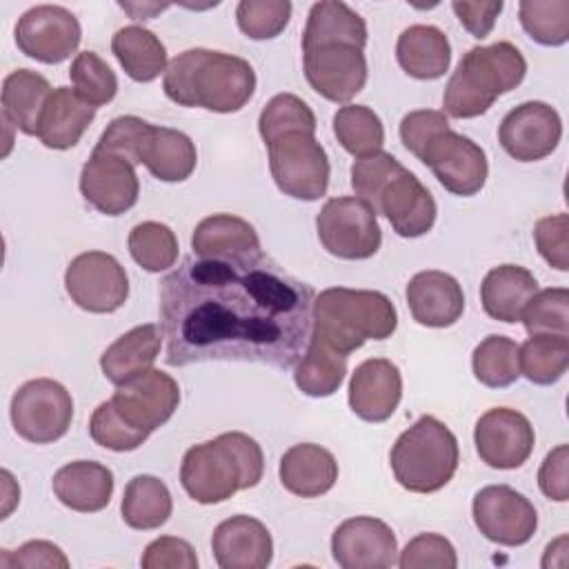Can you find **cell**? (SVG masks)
Wrapping results in <instances>:
<instances>
[{"label": "cell", "instance_id": "obj_11", "mask_svg": "<svg viewBox=\"0 0 569 569\" xmlns=\"http://www.w3.org/2000/svg\"><path fill=\"white\" fill-rule=\"evenodd\" d=\"M69 298L89 313H113L129 296L124 267L104 251H84L76 256L64 271Z\"/></svg>", "mask_w": 569, "mask_h": 569}, {"label": "cell", "instance_id": "obj_38", "mask_svg": "<svg viewBox=\"0 0 569 569\" xmlns=\"http://www.w3.org/2000/svg\"><path fill=\"white\" fill-rule=\"evenodd\" d=\"M520 345L507 336L491 333L478 342L471 356V369L480 385L502 389L520 378Z\"/></svg>", "mask_w": 569, "mask_h": 569}, {"label": "cell", "instance_id": "obj_47", "mask_svg": "<svg viewBox=\"0 0 569 569\" xmlns=\"http://www.w3.org/2000/svg\"><path fill=\"white\" fill-rule=\"evenodd\" d=\"M400 569H456L458 556L453 545L440 533H418L398 558Z\"/></svg>", "mask_w": 569, "mask_h": 569}, {"label": "cell", "instance_id": "obj_20", "mask_svg": "<svg viewBox=\"0 0 569 569\" xmlns=\"http://www.w3.org/2000/svg\"><path fill=\"white\" fill-rule=\"evenodd\" d=\"M331 553L342 569H387L398 565V542L391 527L371 516L340 522L331 536Z\"/></svg>", "mask_w": 569, "mask_h": 569}, {"label": "cell", "instance_id": "obj_8", "mask_svg": "<svg viewBox=\"0 0 569 569\" xmlns=\"http://www.w3.org/2000/svg\"><path fill=\"white\" fill-rule=\"evenodd\" d=\"M269 171L276 187L296 200H318L329 187V158L316 131H287L267 142Z\"/></svg>", "mask_w": 569, "mask_h": 569}, {"label": "cell", "instance_id": "obj_27", "mask_svg": "<svg viewBox=\"0 0 569 569\" xmlns=\"http://www.w3.org/2000/svg\"><path fill=\"white\" fill-rule=\"evenodd\" d=\"M162 327L138 325L111 342L100 356V369L109 382L124 385L151 369L162 347Z\"/></svg>", "mask_w": 569, "mask_h": 569}, {"label": "cell", "instance_id": "obj_17", "mask_svg": "<svg viewBox=\"0 0 569 569\" xmlns=\"http://www.w3.org/2000/svg\"><path fill=\"white\" fill-rule=\"evenodd\" d=\"M536 433L529 418L509 407L485 411L473 429L480 460L493 469H518L533 451Z\"/></svg>", "mask_w": 569, "mask_h": 569}, {"label": "cell", "instance_id": "obj_9", "mask_svg": "<svg viewBox=\"0 0 569 569\" xmlns=\"http://www.w3.org/2000/svg\"><path fill=\"white\" fill-rule=\"evenodd\" d=\"M316 229L325 251L342 260L371 258L382 242L373 209L356 196L327 200L316 216Z\"/></svg>", "mask_w": 569, "mask_h": 569}, {"label": "cell", "instance_id": "obj_23", "mask_svg": "<svg viewBox=\"0 0 569 569\" xmlns=\"http://www.w3.org/2000/svg\"><path fill=\"white\" fill-rule=\"evenodd\" d=\"M405 293L413 320L422 327H451L465 311V293L460 282L438 269L416 273Z\"/></svg>", "mask_w": 569, "mask_h": 569}, {"label": "cell", "instance_id": "obj_28", "mask_svg": "<svg viewBox=\"0 0 569 569\" xmlns=\"http://www.w3.org/2000/svg\"><path fill=\"white\" fill-rule=\"evenodd\" d=\"M96 118V107L82 100L71 87H58L49 96L38 124V138L49 149H71Z\"/></svg>", "mask_w": 569, "mask_h": 569}, {"label": "cell", "instance_id": "obj_7", "mask_svg": "<svg viewBox=\"0 0 569 569\" xmlns=\"http://www.w3.org/2000/svg\"><path fill=\"white\" fill-rule=\"evenodd\" d=\"M458 440L433 416H420L391 447L389 462L398 485L413 493L442 489L458 469Z\"/></svg>", "mask_w": 569, "mask_h": 569}, {"label": "cell", "instance_id": "obj_43", "mask_svg": "<svg viewBox=\"0 0 569 569\" xmlns=\"http://www.w3.org/2000/svg\"><path fill=\"white\" fill-rule=\"evenodd\" d=\"M296 129L316 131V116H313L311 107L302 98H298L296 93L273 96L264 104V109L260 111V118H258L260 138L267 144L273 138H278L280 133L296 131Z\"/></svg>", "mask_w": 569, "mask_h": 569}, {"label": "cell", "instance_id": "obj_5", "mask_svg": "<svg viewBox=\"0 0 569 569\" xmlns=\"http://www.w3.org/2000/svg\"><path fill=\"white\" fill-rule=\"evenodd\" d=\"M396 327V307L380 291L329 287L313 298L311 336L345 356L367 340L389 338Z\"/></svg>", "mask_w": 569, "mask_h": 569}, {"label": "cell", "instance_id": "obj_49", "mask_svg": "<svg viewBox=\"0 0 569 569\" xmlns=\"http://www.w3.org/2000/svg\"><path fill=\"white\" fill-rule=\"evenodd\" d=\"M569 218L567 213L545 216L533 227L538 253L558 271H569Z\"/></svg>", "mask_w": 569, "mask_h": 569}, {"label": "cell", "instance_id": "obj_51", "mask_svg": "<svg viewBox=\"0 0 569 569\" xmlns=\"http://www.w3.org/2000/svg\"><path fill=\"white\" fill-rule=\"evenodd\" d=\"M0 567L4 569H67L69 567V558L64 556V551L49 542V540H29L24 545H20L16 551L2 549L0 556Z\"/></svg>", "mask_w": 569, "mask_h": 569}, {"label": "cell", "instance_id": "obj_3", "mask_svg": "<svg viewBox=\"0 0 569 569\" xmlns=\"http://www.w3.org/2000/svg\"><path fill=\"white\" fill-rule=\"evenodd\" d=\"M351 189L402 238L425 236L436 222L438 211L429 189L387 151L353 160Z\"/></svg>", "mask_w": 569, "mask_h": 569}, {"label": "cell", "instance_id": "obj_19", "mask_svg": "<svg viewBox=\"0 0 569 569\" xmlns=\"http://www.w3.org/2000/svg\"><path fill=\"white\" fill-rule=\"evenodd\" d=\"M82 198L104 216H120L138 202L140 182L136 167L122 156L93 147L80 171Z\"/></svg>", "mask_w": 569, "mask_h": 569}, {"label": "cell", "instance_id": "obj_30", "mask_svg": "<svg viewBox=\"0 0 569 569\" xmlns=\"http://www.w3.org/2000/svg\"><path fill=\"white\" fill-rule=\"evenodd\" d=\"M196 162V144L187 133L149 124L140 147V164H144L153 178L162 182H182L193 173Z\"/></svg>", "mask_w": 569, "mask_h": 569}, {"label": "cell", "instance_id": "obj_29", "mask_svg": "<svg viewBox=\"0 0 569 569\" xmlns=\"http://www.w3.org/2000/svg\"><path fill=\"white\" fill-rule=\"evenodd\" d=\"M538 291L533 273L520 264L493 267L480 284V302L489 318L500 322H520L531 296Z\"/></svg>", "mask_w": 569, "mask_h": 569}, {"label": "cell", "instance_id": "obj_45", "mask_svg": "<svg viewBox=\"0 0 569 569\" xmlns=\"http://www.w3.org/2000/svg\"><path fill=\"white\" fill-rule=\"evenodd\" d=\"M289 18V0H242L236 7L238 27L251 40H271L280 36Z\"/></svg>", "mask_w": 569, "mask_h": 569}, {"label": "cell", "instance_id": "obj_6", "mask_svg": "<svg viewBox=\"0 0 569 569\" xmlns=\"http://www.w3.org/2000/svg\"><path fill=\"white\" fill-rule=\"evenodd\" d=\"M525 73L527 62L516 44L500 40L487 47H471L445 87L442 113L458 120L482 116L498 96L516 89Z\"/></svg>", "mask_w": 569, "mask_h": 569}, {"label": "cell", "instance_id": "obj_31", "mask_svg": "<svg viewBox=\"0 0 569 569\" xmlns=\"http://www.w3.org/2000/svg\"><path fill=\"white\" fill-rule=\"evenodd\" d=\"M396 58L407 76L416 80H438L449 69L451 44L438 27L411 24L398 36Z\"/></svg>", "mask_w": 569, "mask_h": 569}, {"label": "cell", "instance_id": "obj_15", "mask_svg": "<svg viewBox=\"0 0 569 569\" xmlns=\"http://www.w3.org/2000/svg\"><path fill=\"white\" fill-rule=\"evenodd\" d=\"M420 162H425L433 171L438 182L456 196L478 193L485 187L489 173L482 147L451 129L438 133L427 144Z\"/></svg>", "mask_w": 569, "mask_h": 569}, {"label": "cell", "instance_id": "obj_21", "mask_svg": "<svg viewBox=\"0 0 569 569\" xmlns=\"http://www.w3.org/2000/svg\"><path fill=\"white\" fill-rule=\"evenodd\" d=\"M402 398L400 369L387 358H369L356 367L349 380V407L367 422H385Z\"/></svg>", "mask_w": 569, "mask_h": 569}, {"label": "cell", "instance_id": "obj_36", "mask_svg": "<svg viewBox=\"0 0 569 569\" xmlns=\"http://www.w3.org/2000/svg\"><path fill=\"white\" fill-rule=\"evenodd\" d=\"M173 511V500L167 485L149 473L133 476L122 493L120 513L131 529L149 531L162 527Z\"/></svg>", "mask_w": 569, "mask_h": 569}, {"label": "cell", "instance_id": "obj_4", "mask_svg": "<svg viewBox=\"0 0 569 569\" xmlns=\"http://www.w3.org/2000/svg\"><path fill=\"white\" fill-rule=\"evenodd\" d=\"M262 473V449L242 431H227L189 447L180 465L182 489L200 505L224 502L236 491L256 487Z\"/></svg>", "mask_w": 569, "mask_h": 569}, {"label": "cell", "instance_id": "obj_25", "mask_svg": "<svg viewBox=\"0 0 569 569\" xmlns=\"http://www.w3.org/2000/svg\"><path fill=\"white\" fill-rule=\"evenodd\" d=\"M278 476L289 493L318 498L336 485L338 462L329 449L313 442H300L282 453Z\"/></svg>", "mask_w": 569, "mask_h": 569}, {"label": "cell", "instance_id": "obj_16", "mask_svg": "<svg viewBox=\"0 0 569 569\" xmlns=\"http://www.w3.org/2000/svg\"><path fill=\"white\" fill-rule=\"evenodd\" d=\"M305 76L316 93L331 102H349L367 82V60L360 47L327 42L302 49Z\"/></svg>", "mask_w": 569, "mask_h": 569}, {"label": "cell", "instance_id": "obj_48", "mask_svg": "<svg viewBox=\"0 0 569 569\" xmlns=\"http://www.w3.org/2000/svg\"><path fill=\"white\" fill-rule=\"evenodd\" d=\"M147 129H149V122H144L142 118L120 116L107 124L96 149L122 156L124 160H129L136 167V164H140V147H142Z\"/></svg>", "mask_w": 569, "mask_h": 569}, {"label": "cell", "instance_id": "obj_46", "mask_svg": "<svg viewBox=\"0 0 569 569\" xmlns=\"http://www.w3.org/2000/svg\"><path fill=\"white\" fill-rule=\"evenodd\" d=\"M89 433L96 445L111 449V451H133L149 438L142 431L131 429L118 416L111 400H104L93 409L91 420H89Z\"/></svg>", "mask_w": 569, "mask_h": 569}, {"label": "cell", "instance_id": "obj_53", "mask_svg": "<svg viewBox=\"0 0 569 569\" xmlns=\"http://www.w3.org/2000/svg\"><path fill=\"white\" fill-rule=\"evenodd\" d=\"M567 462H569V449L567 445H558L547 453V458L540 465L538 471V485L540 491L556 502L569 500V480H567Z\"/></svg>", "mask_w": 569, "mask_h": 569}, {"label": "cell", "instance_id": "obj_2", "mask_svg": "<svg viewBox=\"0 0 569 569\" xmlns=\"http://www.w3.org/2000/svg\"><path fill=\"white\" fill-rule=\"evenodd\" d=\"M164 96L180 107H202L213 113L240 111L256 91L253 67L238 56L187 49L164 69Z\"/></svg>", "mask_w": 569, "mask_h": 569}, {"label": "cell", "instance_id": "obj_12", "mask_svg": "<svg viewBox=\"0 0 569 569\" xmlns=\"http://www.w3.org/2000/svg\"><path fill=\"white\" fill-rule=\"evenodd\" d=\"M471 513L478 531L487 540L505 547L529 542L538 529L533 505L509 485L482 487L473 496Z\"/></svg>", "mask_w": 569, "mask_h": 569}, {"label": "cell", "instance_id": "obj_22", "mask_svg": "<svg viewBox=\"0 0 569 569\" xmlns=\"http://www.w3.org/2000/svg\"><path fill=\"white\" fill-rule=\"evenodd\" d=\"M211 551L220 569H264L273 558V540L258 518L238 513L213 529Z\"/></svg>", "mask_w": 569, "mask_h": 569}, {"label": "cell", "instance_id": "obj_42", "mask_svg": "<svg viewBox=\"0 0 569 569\" xmlns=\"http://www.w3.org/2000/svg\"><path fill=\"white\" fill-rule=\"evenodd\" d=\"M73 91L93 107L107 104L118 91V78L96 51H80L69 69Z\"/></svg>", "mask_w": 569, "mask_h": 569}, {"label": "cell", "instance_id": "obj_41", "mask_svg": "<svg viewBox=\"0 0 569 569\" xmlns=\"http://www.w3.org/2000/svg\"><path fill=\"white\" fill-rule=\"evenodd\" d=\"M518 16L522 29L545 47H560L569 40L567 0H522Z\"/></svg>", "mask_w": 569, "mask_h": 569}, {"label": "cell", "instance_id": "obj_32", "mask_svg": "<svg viewBox=\"0 0 569 569\" xmlns=\"http://www.w3.org/2000/svg\"><path fill=\"white\" fill-rule=\"evenodd\" d=\"M49 80L31 69H16L2 82V116L22 133L38 136L40 116L49 96Z\"/></svg>", "mask_w": 569, "mask_h": 569}, {"label": "cell", "instance_id": "obj_52", "mask_svg": "<svg viewBox=\"0 0 569 569\" xmlns=\"http://www.w3.org/2000/svg\"><path fill=\"white\" fill-rule=\"evenodd\" d=\"M140 565L144 569H196L198 556L187 540L176 536H160L147 545Z\"/></svg>", "mask_w": 569, "mask_h": 569}, {"label": "cell", "instance_id": "obj_39", "mask_svg": "<svg viewBox=\"0 0 569 569\" xmlns=\"http://www.w3.org/2000/svg\"><path fill=\"white\" fill-rule=\"evenodd\" d=\"M333 136L356 158L382 151L385 127L378 113L365 104H345L333 113Z\"/></svg>", "mask_w": 569, "mask_h": 569}, {"label": "cell", "instance_id": "obj_26", "mask_svg": "<svg viewBox=\"0 0 569 569\" xmlns=\"http://www.w3.org/2000/svg\"><path fill=\"white\" fill-rule=\"evenodd\" d=\"M56 498L80 513L102 511L113 493V473L93 460H76L60 467L51 480Z\"/></svg>", "mask_w": 569, "mask_h": 569}, {"label": "cell", "instance_id": "obj_55", "mask_svg": "<svg viewBox=\"0 0 569 569\" xmlns=\"http://www.w3.org/2000/svg\"><path fill=\"white\" fill-rule=\"evenodd\" d=\"M120 7H122L124 11H129V13H131V18H136V20L151 18L153 13H158V11H164V9H167V4H127V2H120Z\"/></svg>", "mask_w": 569, "mask_h": 569}, {"label": "cell", "instance_id": "obj_50", "mask_svg": "<svg viewBox=\"0 0 569 569\" xmlns=\"http://www.w3.org/2000/svg\"><path fill=\"white\" fill-rule=\"evenodd\" d=\"M451 129L449 120L442 111H433V109H418L411 111L402 118L400 122V140L405 144L407 151H411L418 160L422 156V151L427 149V144L442 131Z\"/></svg>", "mask_w": 569, "mask_h": 569}, {"label": "cell", "instance_id": "obj_1", "mask_svg": "<svg viewBox=\"0 0 569 569\" xmlns=\"http://www.w3.org/2000/svg\"><path fill=\"white\" fill-rule=\"evenodd\" d=\"M313 289L269 256H187L160 287L167 365L256 362L289 369L311 336Z\"/></svg>", "mask_w": 569, "mask_h": 569}, {"label": "cell", "instance_id": "obj_40", "mask_svg": "<svg viewBox=\"0 0 569 569\" xmlns=\"http://www.w3.org/2000/svg\"><path fill=\"white\" fill-rule=\"evenodd\" d=\"M131 258L151 273H160L178 260V238L171 227L162 222H140L129 231Z\"/></svg>", "mask_w": 569, "mask_h": 569}, {"label": "cell", "instance_id": "obj_24", "mask_svg": "<svg viewBox=\"0 0 569 569\" xmlns=\"http://www.w3.org/2000/svg\"><path fill=\"white\" fill-rule=\"evenodd\" d=\"M191 249L209 260H249L262 256L256 229L238 216L213 213L200 220L191 236Z\"/></svg>", "mask_w": 569, "mask_h": 569}, {"label": "cell", "instance_id": "obj_37", "mask_svg": "<svg viewBox=\"0 0 569 569\" xmlns=\"http://www.w3.org/2000/svg\"><path fill=\"white\" fill-rule=\"evenodd\" d=\"M520 373L533 385L558 382L569 367V338L558 333H533L518 351Z\"/></svg>", "mask_w": 569, "mask_h": 569}, {"label": "cell", "instance_id": "obj_44", "mask_svg": "<svg viewBox=\"0 0 569 569\" xmlns=\"http://www.w3.org/2000/svg\"><path fill=\"white\" fill-rule=\"evenodd\" d=\"M522 325L529 336L533 333H569V291L551 287L536 291L522 311Z\"/></svg>", "mask_w": 569, "mask_h": 569}, {"label": "cell", "instance_id": "obj_54", "mask_svg": "<svg viewBox=\"0 0 569 569\" xmlns=\"http://www.w3.org/2000/svg\"><path fill=\"white\" fill-rule=\"evenodd\" d=\"M502 7H505L502 0H498V2H451V9L458 16L460 24L473 38H480V40L491 33Z\"/></svg>", "mask_w": 569, "mask_h": 569}, {"label": "cell", "instance_id": "obj_10", "mask_svg": "<svg viewBox=\"0 0 569 569\" xmlns=\"http://www.w3.org/2000/svg\"><path fill=\"white\" fill-rule=\"evenodd\" d=\"M11 425L20 438L33 445L60 440L73 418L71 393L51 378H36L18 387L11 398Z\"/></svg>", "mask_w": 569, "mask_h": 569}, {"label": "cell", "instance_id": "obj_34", "mask_svg": "<svg viewBox=\"0 0 569 569\" xmlns=\"http://www.w3.org/2000/svg\"><path fill=\"white\" fill-rule=\"evenodd\" d=\"M327 42H347L365 49L367 24L360 13H356L349 4L333 0L311 4L307 27L302 31V49Z\"/></svg>", "mask_w": 569, "mask_h": 569}, {"label": "cell", "instance_id": "obj_33", "mask_svg": "<svg viewBox=\"0 0 569 569\" xmlns=\"http://www.w3.org/2000/svg\"><path fill=\"white\" fill-rule=\"evenodd\" d=\"M111 51L124 73L136 82H151L167 69V49L160 38L140 27L129 24L113 33Z\"/></svg>", "mask_w": 569, "mask_h": 569}, {"label": "cell", "instance_id": "obj_35", "mask_svg": "<svg viewBox=\"0 0 569 569\" xmlns=\"http://www.w3.org/2000/svg\"><path fill=\"white\" fill-rule=\"evenodd\" d=\"M347 358L349 356L336 351L320 338L309 336L305 353L293 365L296 387L311 398H327L336 393L347 373Z\"/></svg>", "mask_w": 569, "mask_h": 569}, {"label": "cell", "instance_id": "obj_18", "mask_svg": "<svg viewBox=\"0 0 569 569\" xmlns=\"http://www.w3.org/2000/svg\"><path fill=\"white\" fill-rule=\"evenodd\" d=\"M498 138L513 160L536 162L558 147L562 138V120L551 104L529 100L502 118Z\"/></svg>", "mask_w": 569, "mask_h": 569}, {"label": "cell", "instance_id": "obj_14", "mask_svg": "<svg viewBox=\"0 0 569 569\" xmlns=\"http://www.w3.org/2000/svg\"><path fill=\"white\" fill-rule=\"evenodd\" d=\"M109 400L131 429L151 436V431L162 427L178 409L180 387L169 373L149 369L133 380L118 385Z\"/></svg>", "mask_w": 569, "mask_h": 569}, {"label": "cell", "instance_id": "obj_13", "mask_svg": "<svg viewBox=\"0 0 569 569\" xmlns=\"http://www.w3.org/2000/svg\"><path fill=\"white\" fill-rule=\"evenodd\" d=\"M82 29L78 18L60 4H36L16 24L18 49L44 64L67 60L80 44Z\"/></svg>", "mask_w": 569, "mask_h": 569}]
</instances>
